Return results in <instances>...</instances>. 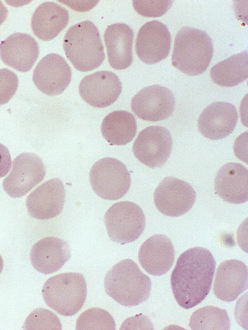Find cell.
<instances>
[{
  "instance_id": "17",
  "label": "cell",
  "mask_w": 248,
  "mask_h": 330,
  "mask_svg": "<svg viewBox=\"0 0 248 330\" xmlns=\"http://www.w3.org/2000/svg\"><path fill=\"white\" fill-rule=\"evenodd\" d=\"M139 262L149 274L161 276L172 267L175 254L170 240L162 234H155L146 240L138 253Z\"/></svg>"
},
{
  "instance_id": "1",
  "label": "cell",
  "mask_w": 248,
  "mask_h": 330,
  "mask_svg": "<svg viewBox=\"0 0 248 330\" xmlns=\"http://www.w3.org/2000/svg\"><path fill=\"white\" fill-rule=\"evenodd\" d=\"M215 267L213 255L203 248H190L179 256L170 276L172 292L179 306L191 309L205 299Z\"/></svg>"
},
{
  "instance_id": "15",
  "label": "cell",
  "mask_w": 248,
  "mask_h": 330,
  "mask_svg": "<svg viewBox=\"0 0 248 330\" xmlns=\"http://www.w3.org/2000/svg\"><path fill=\"white\" fill-rule=\"evenodd\" d=\"M62 182L53 178L44 182L28 196L26 205L29 214L40 220L48 219L60 214L65 200Z\"/></svg>"
},
{
  "instance_id": "2",
  "label": "cell",
  "mask_w": 248,
  "mask_h": 330,
  "mask_svg": "<svg viewBox=\"0 0 248 330\" xmlns=\"http://www.w3.org/2000/svg\"><path fill=\"white\" fill-rule=\"evenodd\" d=\"M151 285L149 277L130 259L121 260L113 265L104 280L107 294L127 307L137 306L147 300Z\"/></svg>"
},
{
  "instance_id": "18",
  "label": "cell",
  "mask_w": 248,
  "mask_h": 330,
  "mask_svg": "<svg viewBox=\"0 0 248 330\" xmlns=\"http://www.w3.org/2000/svg\"><path fill=\"white\" fill-rule=\"evenodd\" d=\"M38 55V45L28 34L14 33L0 44V57L2 61L20 72L29 71Z\"/></svg>"
},
{
  "instance_id": "32",
  "label": "cell",
  "mask_w": 248,
  "mask_h": 330,
  "mask_svg": "<svg viewBox=\"0 0 248 330\" xmlns=\"http://www.w3.org/2000/svg\"><path fill=\"white\" fill-rule=\"evenodd\" d=\"M8 15V10L0 0V25L3 23Z\"/></svg>"
},
{
  "instance_id": "7",
  "label": "cell",
  "mask_w": 248,
  "mask_h": 330,
  "mask_svg": "<svg viewBox=\"0 0 248 330\" xmlns=\"http://www.w3.org/2000/svg\"><path fill=\"white\" fill-rule=\"evenodd\" d=\"M92 189L99 197L108 200H117L128 191L130 175L126 166L120 161L106 157L96 161L89 174Z\"/></svg>"
},
{
  "instance_id": "4",
  "label": "cell",
  "mask_w": 248,
  "mask_h": 330,
  "mask_svg": "<svg viewBox=\"0 0 248 330\" xmlns=\"http://www.w3.org/2000/svg\"><path fill=\"white\" fill-rule=\"evenodd\" d=\"M63 47L68 59L80 71L97 68L105 58L98 29L89 20L69 28L63 38Z\"/></svg>"
},
{
  "instance_id": "6",
  "label": "cell",
  "mask_w": 248,
  "mask_h": 330,
  "mask_svg": "<svg viewBox=\"0 0 248 330\" xmlns=\"http://www.w3.org/2000/svg\"><path fill=\"white\" fill-rule=\"evenodd\" d=\"M104 223L110 239L124 245L135 241L142 234L145 227V217L141 208L136 203L121 201L107 211Z\"/></svg>"
},
{
  "instance_id": "13",
  "label": "cell",
  "mask_w": 248,
  "mask_h": 330,
  "mask_svg": "<svg viewBox=\"0 0 248 330\" xmlns=\"http://www.w3.org/2000/svg\"><path fill=\"white\" fill-rule=\"evenodd\" d=\"M72 72L64 58L56 53H49L37 64L33 72L35 85L48 96L62 93L69 84Z\"/></svg>"
},
{
  "instance_id": "14",
  "label": "cell",
  "mask_w": 248,
  "mask_h": 330,
  "mask_svg": "<svg viewBox=\"0 0 248 330\" xmlns=\"http://www.w3.org/2000/svg\"><path fill=\"white\" fill-rule=\"evenodd\" d=\"M122 89L118 77L109 71H100L87 75L79 85L82 99L92 106L104 108L113 104Z\"/></svg>"
},
{
  "instance_id": "22",
  "label": "cell",
  "mask_w": 248,
  "mask_h": 330,
  "mask_svg": "<svg viewBox=\"0 0 248 330\" xmlns=\"http://www.w3.org/2000/svg\"><path fill=\"white\" fill-rule=\"evenodd\" d=\"M104 38L110 66L117 70L128 67L133 62L132 29L125 23L113 24L106 29Z\"/></svg>"
},
{
  "instance_id": "27",
  "label": "cell",
  "mask_w": 248,
  "mask_h": 330,
  "mask_svg": "<svg viewBox=\"0 0 248 330\" xmlns=\"http://www.w3.org/2000/svg\"><path fill=\"white\" fill-rule=\"evenodd\" d=\"M113 317L106 310L97 308L88 309L80 314L76 322V330H114Z\"/></svg>"
},
{
  "instance_id": "28",
  "label": "cell",
  "mask_w": 248,
  "mask_h": 330,
  "mask_svg": "<svg viewBox=\"0 0 248 330\" xmlns=\"http://www.w3.org/2000/svg\"><path fill=\"white\" fill-rule=\"evenodd\" d=\"M59 318L51 311L44 308L33 310L25 320L24 330H62Z\"/></svg>"
},
{
  "instance_id": "3",
  "label": "cell",
  "mask_w": 248,
  "mask_h": 330,
  "mask_svg": "<svg viewBox=\"0 0 248 330\" xmlns=\"http://www.w3.org/2000/svg\"><path fill=\"white\" fill-rule=\"evenodd\" d=\"M214 52L213 44L204 31L183 27L177 32L171 57L172 65L183 73L196 76L209 66Z\"/></svg>"
},
{
  "instance_id": "8",
  "label": "cell",
  "mask_w": 248,
  "mask_h": 330,
  "mask_svg": "<svg viewBox=\"0 0 248 330\" xmlns=\"http://www.w3.org/2000/svg\"><path fill=\"white\" fill-rule=\"evenodd\" d=\"M169 131L160 126H152L140 131L133 145L136 158L150 168L162 167L169 159L172 147Z\"/></svg>"
},
{
  "instance_id": "21",
  "label": "cell",
  "mask_w": 248,
  "mask_h": 330,
  "mask_svg": "<svg viewBox=\"0 0 248 330\" xmlns=\"http://www.w3.org/2000/svg\"><path fill=\"white\" fill-rule=\"evenodd\" d=\"M216 193L223 200L240 204L248 200V169L234 162L223 165L218 170L215 180Z\"/></svg>"
},
{
  "instance_id": "25",
  "label": "cell",
  "mask_w": 248,
  "mask_h": 330,
  "mask_svg": "<svg viewBox=\"0 0 248 330\" xmlns=\"http://www.w3.org/2000/svg\"><path fill=\"white\" fill-rule=\"evenodd\" d=\"M248 72V51L245 50L214 65L210 77L219 86L232 87L247 80Z\"/></svg>"
},
{
  "instance_id": "12",
  "label": "cell",
  "mask_w": 248,
  "mask_h": 330,
  "mask_svg": "<svg viewBox=\"0 0 248 330\" xmlns=\"http://www.w3.org/2000/svg\"><path fill=\"white\" fill-rule=\"evenodd\" d=\"M171 35L165 24L156 20L148 21L140 29L135 43L136 52L143 63L154 64L169 55Z\"/></svg>"
},
{
  "instance_id": "10",
  "label": "cell",
  "mask_w": 248,
  "mask_h": 330,
  "mask_svg": "<svg viewBox=\"0 0 248 330\" xmlns=\"http://www.w3.org/2000/svg\"><path fill=\"white\" fill-rule=\"evenodd\" d=\"M196 192L187 182L173 177L164 178L155 188L154 200L162 214L178 217L187 213L196 200Z\"/></svg>"
},
{
  "instance_id": "24",
  "label": "cell",
  "mask_w": 248,
  "mask_h": 330,
  "mask_svg": "<svg viewBox=\"0 0 248 330\" xmlns=\"http://www.w3.org/2000/svg\"><path fill=\"white\" fill-rule=\"evenodd\" d=\"M101 131L103 137L110 145H125L132 140L136 135V119L127 111H113L103 119Z\"/></svg>"
},
{
  "instance_id": "30",
  "label": "cell",
  "mask_w": 248,
  "mask_h": 330,
  "mask_svg": "<svg viewBox=\"0 0 248 330\" xmlns=\"http://www.w3.org/2000/svg\"><path fill=\"white\" fill-rule=\"evenodd\" d=\"M18 80L16 73L9 69H0V105L7 103L18 87Z\"/></svg>"
},
{
  "instance_id": "11",
  "label": "cell",
  "mask_w": 248,
  "mask_h": 330,
  "mask_svg": "<svg viewBox=\"0 0 248 330\" xmlns=\"http://www.w3.org/2000/svg\"><path fill=\"white\" fill-rule=\"evenodd\" d=\"M175 99L168 88L155 84L143 88L132 98L131 108L139 118L156 122L167 119L173 113Z\"/></svg>"
},
{
  "instance_id": "5",
  "label": "cell",
  "mask_w": 248,
  "mask_h": 330,
  "mask_svg": "<svg viewBox=\"0 0 248 330\" xmlns=\"http://www.w3.org/2000/svg\"><path fill=\"white\" fill-rule=\"evenodd\" d=\"M87 293L84 277L76 272L51 277L45 282L42 290L46 304L64 316H71L78 312L86 300Z\"/></svg>"
},
{
  "instance_id": "23",
  "label": "cell",
  "mask_w": 248,
  "mask_h": 330,
  "mask_svg": "<svg viewBox=\"0 0 248 330\" xmlns=\"http://www.w3.org/2000/svg\"><path fill=\"white\" fill-rule=\"evenodd\" d=\"M68 11L53 2H45L34 12L31 20L33 33L39 39L49 41L56 37L67 26Z\"/></svg>"
},
{
  "instance_id": "19",
  "label": "cell",
  "mask_w": 248,
  "mask_h": 330,
  "mask_svg": "<svg viewBox=\"0 0 248 330\" xmlns=\"http://www.w3.org/2000/svg\"><path fill=\"white\" fill-rule=\"evenodd\" d=\"M248 267L242 261L231 259L218 266L215 278L213 292L219 299L235 300L248 289Z\"/></svg>"
},
{
  "instance_id": "26",
  "label": "cell",
  "mask_w": 248,
  "mask_h": 330,
  "mask_svg": "<svg viewBox=\"0 0 248 330\" xmlns=\"http://www.w3.org/2000/svg\"><path fill=\"white\" fill-rule=\"evenodd\" d=\"M227 311L217 307L207 306L196 310L191 315L189 327L193 330H230Z\"/></svg>"
},
{
  "instance_id": "20",
  "label": "cell",
  "mask_w": 248,
  "mask_h": 330,
  "mask_svg": "<svg viewBox=\"0 0 248 330\" xmlns=\"http://www.w3.org/2000/svg\"><path fill=\"white\" fill-rule=\"evenodd\" d=\"M30 257L32 266L37 271L50 274L60 269L70 259V248L64 240L46 237L33 245Z\"/></svg>"
},
{
  "instance_id": "31",
  "label": "cell",
  "mask_w": 248,
  "mask_h": 330,
  "mask_svg": "<svg viewBox=\"0 0 248 330\" xmlns=\"http://www.w3.org/2000/svg\"><path fill=\"white\" fill-rule=\"evenodd\" d=\"M10 154L7 147L0 143V178L5 176L11 167Z\"/></svg>"
},
{
  "instance_id": "29",
  "label": "cell",
  "mask_w": 248,
  "mask_h": 330,
  "mask_svg": "<svg viewBox=\"0 0 248 330\" xmlns=\"http://www.w3.org/2000/svg\"><path fill=\"white\" fill-rule=\"evenodd\" d=\"M173 0H133L135 11L143 16L159 17L164 15L171 7Z\"/></svg>"
},
{
  "instance_id": "16",
  "label": "cell",
  "mask_w": 248,
  "mask_h": 330,
  "mask_svg": "<svg viewBox=\"0 0 248 330\" xmlns=\"http://www.w3.org/2000/svg\"><path fill=\"white\" fill-rule=\"evenodd\" d=\"M235 107L224 101L212 103L202 112L198 120L201 133L211 140L223 139L230 135L237 124Z\"/></svg>"
},
{
  "instance_id": "33",
  "label": "cell",
  "mask_w": 248,
  "mask_h": 330,
  "mask_svg": "<svg viewBox=\"0 0 248 330\" xmlns=\"http://www.w3.org/2000/svg\"><path fill=\"white\" fill-rule=\"evenodd\" d=\"M3 267V260H2V257H1V255H0V274L1 273V272L2 271Z\"/></svg>"
},
{
  "instance_id": "9",
  "label": "cell",
  "mask_w": 248,
  "mask_h": 330,
  "mask_svg": "<svg viewBox=\"0 0 248 330\" xmlns=\"http://www.w3.org/2000/svg\"><path fill=\"white\" fill-rule=\"evenodd\" d=\"M45 175V166L40 157L32 153H23L14 160L2 186L10 197H21L41 182Z\"/></svg>"
}]
</instances>
